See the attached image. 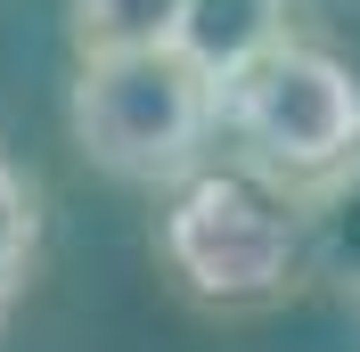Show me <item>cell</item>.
Returning <instances> with one entry per match:
<instances>
[{
	"instance_id": "obj_4",
	"label": "cell",
	"mask_w": 360,
	"mask_h": 352,
	"mask_svg": "<svg viewBox=\"0 0 360 352\" xmlns=\"http://www.w3.org/2000/svg\"><path fill=\"white\" fill-rule=\"evenodd\" d=\"M156 33H172L213 82H229V74L246 66L254 49H270L287 25H278V0H172Z\"/></svg>"
},
{
	"instance_id": "obj_3",
	"label": "cell",
	"mask_w": 360,
	"mask_h": 352,
	"mask_svg": "<svg viewBox=\"0 0 360 352\" xmlns=\"http://www.w3.org/2000/svg\"><path fill=\"white\" fill-rule=\"evenodd\" d=\"M221 139L246 172L303 197L360 156V74L336 49L278 33L221 82Z\"/></svg>"
},
{
	"instance_id": "obj_6",
	"label": "cell",
	"mask_w": 360,
	"mask_h": 352,
	"mask_svg": "<svg viewBox=\"0 0 360 352\" xmlns=\"http://www.w3.org/2000/svg\"><path fill=\"white\" fill-rule=\"evenodd\" d=\"M33 270H41V189H33L25 164L0 156V336H8V320H17Z\"/></svg>"
},
{
	"instance_id": "obj_2",
	"label": "cell",
	"mask_w": 360,
	"mask_h": 352,
	"mask_svg": "<svg viewBox=\"0 0 360 352\" xmlns=\"http://www.w3.org/2000/svg\"><path fill=\"white\" fill-rule=\"evenodd\" d=\"M156 254L172 270V287L205 311H254L278 303L303 270V205L278 180L229 164H197L188 180L164 189Z\"/></svg>"
},
{
	"instance_id": "obj_5",
	"label": "cell",
	"mask_w": 360,
	"mask_h": 352,
	"mask_svg": "<svg viewBox=\"0 0 360 352\" xmlns=\"http://www.w3.org/2000/svg\"><path fill=\"white\" fill-rule=\"evenodd\" d=\"M295 205H303V263L328 287L360 295V156L344 172H328L319 189H303Z\"/></svg>"
},
{
	"instance_id": "obj_1",
	"label": "cell",
	"mask_w": 360,
	"mask_h": 352,
	"mask_svg": "<svg viewBox=\"0 0 360 352\" xmlns=\"http://www.w3.org/2000/svg\"><path fill=\"white\" fill-rule=\"evenodd\" d=\"M66 132L107 180L172 189L213 156L221 82L172 33H107V42H82V66L66 90Z\"/></svg>"
}]
</instances>
